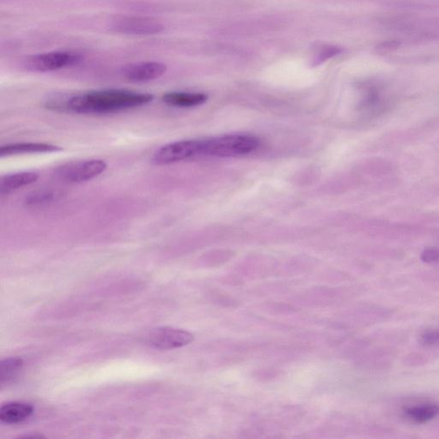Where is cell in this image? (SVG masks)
Masks as SVG:
<instances>
[{
  "instance_id": "4fadbf2b",
  "label": "cell",
  "mask_w": 439,
  "mask_h": 439,
  "mask_svg": "<svg viewBox=\"0 0 439 439\" xmlns=\"http://www.w3.org/2000/svg\"><path fill=\"white\" fill-rule=\"evenodd\" d=\"M403 414L409 421L417 423V424H424V423L432 421L439 415V405H424L411 407H407L403 411Z\"/></svg>"
},
{
  "instance_id": "7c38bea8",
  "label": "cell",
  "mask_w": 439,
  "mask_h": 439,
  "mask_svg": "<svg viewBox=\"0 0 439 439\" xmlns=\"http://www.w3.org/2000/svg\"><path fill=\"white\" fill-rule=\"evenodd\" d=\"M39 174L34 172H21L2 176L0 179V192L8 194L23 186L37 182Z\"/></svg>"
},
{
  "instance_id": "2e32d148",
  "label": "cell",
  "mask_w": 439,
  "mask_h": 439,
  "mask_svg": "<svg viewBox=\"0 0 439 439\" xmlns=\"http://www.w3.org/2000/svg\"><path fill=\"white\" fill-rule=\"evenodd\" d=\"M58 197L56 192L52 191H39L27 196L26 205L29 206H39L46 205L53 201Z\"/></svg>"
},
{
  "instance_id": "30bf717a",
  "label": "cell",
  "mask_w": 439,
  "mask_h": 439,
  "mask_svg": "<svg viewBox=\"0 0 439 439\" xmlns=\"http://www.w3.org/2000/svg\"><path fill=\"white\" fill-rule=\"evenodd\" d=\"M208 96L203 93L168 92L163 96V101L176 108H194L205 104Z\"/></svg>"
},
{
  "instance_id": "8992f818",
  "label": "cell",
  "mask_w": 439,
  "mask_h": 439,
  "mask_svg": "<svg viewBox=\"0 0 439 439\" xmlns=\"http://www.w3.org/2000/svg\"><path fill=\"white\" fill-rule=\"evenodd\" d=\"M200 155V140H182L160 147L153 155L152 163L158 166L182 162Z\"/></svg>"
},
{
  "instance_id": "6da1fadb",
  "label": "cell",
  "mask_w": 439,
  "mask_h": 439,
  "mask_svg": "<svg viewBox=\"0 0 439 439\" xmlns=\"http://www.w3.org/2000/svg\"><path fill=\"white\" fill-rule=\"evenodd\" d=\"M154 96L125 89H104L49 101V108L78 115H104L151 103Z\"/></svg>"
},
{
  "instance_id": "e0dca14e",
  "label": "cell",
  "mask_w": 439,
  "mask_h": 439,
  "mask_svg": "<svg viewBox=\"0 0 439 439\" xmlns=\"http://www.w3.org/2000/svg\"><path fill=\"white\" fill-rule=\"evenodd\" d=\"M421 342L426 346H436L439 345V332L427 331L421 336Z\"/></svg>"
},
{
  "instance_id": "52a82bcc",
  "label": "cell",
  "mask_w": 439,
  "mask_h": 439,
  "mask_svg": "<svg viewBox=\"0 0 439 439\" xmlns=\"http://www.w3.org/2000/svg\"><path fill=\"white\" fill-rule=\"evenodd\" d=\"M194 336L182 329L162 327L153 329L145 338L150 346L162 350H175L193 342Z\"/></svg>"
},
{
  "instance_id": "9c48e42d",
  "label": "cell",
  "mask_w": 439,
  "mask_h": 439,
  "mask_svg": "<svg viewBox=\"0 0 439 439\" xmlns=\"http://www.w3.org/2000/svg\"><path fill=\"white\" fill-rule=\"evenodd\" d=\"M62 150L61 147L46 143H17L3 145L0 148V156L3 158L25 154H46Z\"/></svg>"
},
{
  "instance_id": "ac0fdd59",
  "label": "cell",
  "mask_w": 439,
  "mask_h": 439,
  "mask_svg": "<svg viewBox=\"0 0 439 439\" xmlns=\"http://www.w3.org/2000/svg\"><path fill=\"white\" fill-rule=\"evenodd\" d=\"M421 260L426 262H435L439 261V250L429 249L425 250L421 255Z\"/></svg>"
},
{
  "instance_id": "9a60e30c",
  "label": "cell",
  "mask_w": 439,
  "mask_h": 439,
  "mask_svg": "<svg viewBox=\"0 0 439 439\" xmlns=\"http://www.w3.org/2000/svg\"><path fill=\"white\" fill-rule=\"evenodd\" d=\"M343 53V49L333 45H319L316 46L313 52L312 65H319L329 58H334Z\"/></svg>"
},
{
  "instance_id": "5bb4252c",
  "label": "cell",
  "mask_w": 439,
  "mask_h": 439,
  "mask_svg": "<svg viewBox=\"0 0 439 439\" xmlns=\"http://www.w3.org/2000/svg\"><path fill=\"white\" fill-rule=\"evenodd\" d=\"M23 368V360L18 357H11L3 360L0 364V384L3 388L15 381L20 375Z\"/></svg>"
},
{
  "instance_id": "277c9868",
  "label": "cell",
  "mask_w": 439,
  "mask_h": 439,
  "mask_svg": "<svg viewBox=\"0 0 439 439\" xmlns=\"http://www.w3.org/2000/svg\"><path fill=\"white\" fill-rule=\"evenodd\" d=\"M107 168L108 164L103 160H86L63 165L58 167L56 174L66 182L82 183L98 177Z\"/></svg>"
},
{
  "instance_id": "8fae6325",
  "label": "cell",
  "mask_w": 439,
  "mask_h": 439,
  "mask_svg": "<svg viewBox=\"0 0 439 439\" xmlns=\"http://www.w3.org/2000/svg\"><path fill=\"white\" fill-rule=\"evenodd\" d=\"M34 413L32 405L26 402H9L0 409V419L6 424H18L26 421Z\"/></svg>"
},
{
  "instance_id": "7a4b0ae2",
  "label": "cell",
  "mask_w": 439,
  "mask_h": 439,
  "mask_svg": "<svg viewBox=\"0 0 439 439\" xmlns=\"http://www.w3.org/2000/svg\"><path fill=\"white\" fill-rule=\"evenodd\" d=\"M260 140L250 134H229L200 140V155L214 158H236L257 151Z\"/></svg>"
},
{
  "instance_id": "ba28073f",
  "label": "cell",
  "mask_w": 439,
  "mask_h": 439,
  "mask_svg": "<svg viewBox=\"0 0 439 439\" xmlns=\"http://www.w3.org/2000/svg\"><path fill=\"white\" fill-rule=\"evenodd\" d=\"M167 72V65L163 63L150 61L135 63L125 66L122 75L132 82H147L158 79Z\"/></svg>"
},
{
  "instance_id": "3957f363",
  "label": "cell",
  "mask_w": 439,
  "mask_h": 439,
  "mask_svg": "<svg viewBox=\"0 0 439 439\" xmlns=\"http://www.w3.org/2000/svg\"><path fill=\"white\" fill-rule=\"evenodd\" d=\"M82 61L80 53L70 51H56L31 55L23 61V66L32 72L46 73L72 68Z\"/></svg>"
},
{
  "instance_id": "d6986e66",
  "label": "cell",
  "mask_w": 439,
  "mask_h": 439,
  "mask_svg": "<svg viewBox=\"0 0 439 439\" xmlns=\"http://www.w3.org/2000/svg\"><path fill=\"white\" fill-rule=\"evenodd\" d=\"M399 46L400 44L397 42H387L382 43L378 49L381 51V52H390V51L397 49Z\"/></svg>"
},
{
  "instance_id": "5b68a950",
  "label": "cell",
  "mask_w": 439,
  "mask_h": 439,
  "mask_svg": "<svg viewBox=\"0 0 439 439\" xmlns=\"http://www.w3.org/2000/svg\"><path fill=\"white\" fill-rule=\"evenodd\" d=\"M111 29L127 35H155L163 32L164 25L158 19L140 15H120L113 19Z\"/></svg>"
}]
</instances>
